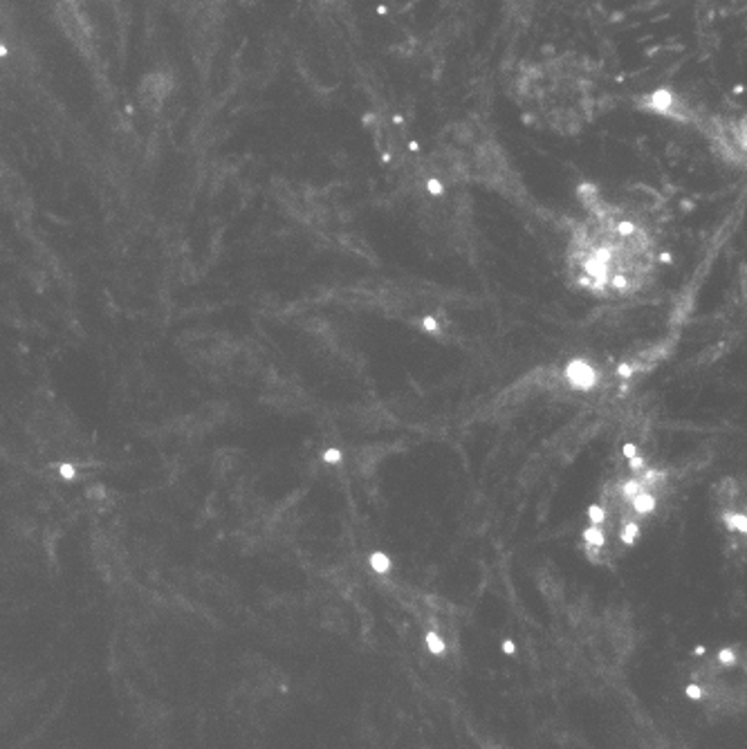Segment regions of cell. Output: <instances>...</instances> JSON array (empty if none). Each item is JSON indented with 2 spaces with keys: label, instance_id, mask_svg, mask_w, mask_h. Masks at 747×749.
<instances>
[{
  "label": "cell",
  "instance_id": "obj_14",
  "mask_svg": "<svg viewBox=\"0 0 747 749\" xmlns=\"http://www.w3.org/2000/svg\"><path fill=\"white\" fill-rule=\"evenodd\" d=\"M429 191L434 193V195H440V193H442V187H440V182H438L436 178L429 180Z\"/></svg>",
  "mask_w": 747,
  "mask_h": 749
},
{
  "label": "cell",
  "instance_id": "obj_13",
  "mask_svg": "<svg viewBox=\"0 0 747 749\" xmlns=\"http://www.w3.org/2000/svg\"><path fill=\"white\" fill-rule=\"evenodd\" d=\"M422 327L427 332H438V319L436 317H424L422 319Z\"/></svg>",
  "mask_w": 747,
  "mask_h": 749
},
{
  "label": "cell",
  "instance_id": "obj_8",
  "mask_svg": "<svg viewBox=\"0 0 747 749\" xmlns=\"http://www.w3.org/2000/svg\"><path fill=\"white\" fill-rule=\"evenodd\" d=\"M736 662H739V655H736V651H734L731 646H727V649H720V651H718V664H723V666H734Z\"/></svg>",
  "mask_w": 747,
  "mask_h": 749
},
{
  "label": "cell",
  "instance_id": "obj_10",
  "mask_svg": "<svg viewBox=\"0 0 747 749\" xmlns=\"http://www.w3.org/2000/svg\"><path fill=\"white\" fill-rule=\"evenodd\" d=\"M685 695H687L689 700H702V698H705V689H702L700 685H696V682H693V685H687Z\"/></svg>",
  "mask_w": 747,
  "mask_h": 749
},
{
  "label": "cell",
  "instance_id": "obj_6",
  "mask_svg": "<svg viewBox=\"0 0 747 749\" xmlns=\"http://www.w3.org/2000/svg\"><path fill=\"white\" fill-rule=\"evenodd\" d=\"M427 649L434 653V655H442L444 651H447V646H444V641L438 633H434V630H429L427 633Z\"/></svg>",
  "mask_w": 747,
  "mask_h": 749
},
{
  "label": "cell",
  "instance_id": "obj_7",
  "mask_svg": "<svg viewBox=\"0 0 747 749\" xmlns=\"http://www.w3.org/2000/svg\"><path fill=\"white\" fill-rule=\"evenodd\" d=\"M57 474L65 482H72V480H76V465L74 463H59L57 465Z\"/></svg>",
  "mask_w": 747,
  "mask_h": 749
},
{
  "label": "cell",
  "instance_id": "obj_1",
  "mask_svg": "<svg viewBox=\"0 0 747 749\" xmlns=\"http://www.w3.org/2000/svg\"><path fill=\"white\" fill-rule=\"evenodd\" d=\"M563 375H566V379L570 382V386L577 388V390H591V388H595L597 379H599L595 368L588 364L586 359H581V357L572 359V361L566 366V373H563Z\"/></svg>",
  "mask_w": 747,
  "mask_h": 749
},
{
  "label": "cell",
  "instance_id": "obj_16",
  "mask_svg": "<svg viewBox=\"0 0 747 749\" xmlns=\"http://www.w3.org/2000/svg\"><path fill=\"white\" fill-rule=\"evenodd\" d=\"M503 651H505L507 655H512V653L516 651V649H514V641H509V639H505V641H503Z\"/></svg>",
  "mask_w": 747,
  "mask_h": 749
},
{
  "label": "cell",
  "instance_id": "obj_4",
  "mask_svg": "<svg viewBox=\"0 0 747 749\" xmlns=\"http://www.w3.org/2000/svg\"><path fill=\"white\" fill-rule=\"evenodd\" d=\"M371 568L379 574H386L390 570V559L384 555V552H373L371 555Z\"/></svg>",
  "mask_w": 747,
  "mask_h": 749
},
{
  "label": "cell",
  "instance_id": "obj_2",
  "mask_svg": "<svg viewBox=\"0 0 747 749\" xmlns=\"http://www.w3.org/2000/svg\"><path fill=\"white\" fill-rule=\"evenodd\" d=\"M628 509L633 511V518H642V516H649L655 511V505H658V496H655L651 489H642L639 494H635L631 501L626 503Z\"/></svg>",
  "mask_w": 747,
  "mask_h": 749
},
{
  "label": "cell",
  "instance_id": "obj_3",
  "mask_svg": "<svg viewBox=\"0 0 747 749\" xmlns=\"http://www.w3.org/2000/svg\"><path fill=\"white\" fill-rule=\"evenodd\" d=\"M584 545H593V547H604L606 545V532L601 525H591V528L584 530Z\"/></svg>",
  "mask_w": 747,
  "mask_h": 749
},
{
  "label": "cell",
  "instance_id": "obj_15",
  "mask_svg": "<svg viewBox=\"0 0 747 749\" xmlns=\"http://www.w3.org/2000/svg\"><path fill=\"white\" fill-rule=\"evenodd\" d=\"M624 455H626V458H633V455H637V446H635L633 442L624 444Z\"/></svg>",
  "mask_w": 747,
  "mask_h": 749
},
{
  "label": "cell",
  "instance_id": "obj_5",
  "mask_svg": "<svg viewBox=\"0 0 747 749\" xmlns=\"http://www.w3.org/2000/svg\"><path fill=\"white\" fill-rule=\"evenodd\" d=\"M606 516H608V511L601 503H595V505L588 507V518H591V525H601V528H604Z\"/></svg>",
  "mask_w": 747,
  "mask_h": 749
},
{
  "label": "cell",
  "instance_id": "obj_18",
  "mask_svg": "<svg viewBox=\"0 0 747 749\" xmlns=\"http://www.w3.org/2000/svg\"><path fill=\"white\" fill-rule=\"evenodd\" d=\"M696 655H705V646H698V649H696Z\"/></svg>",
  "mask_w": 747,
  "mask_h": 749
},
{
  "label": "cell",
  "instance_id": "obj_11",
  "mask_svg": "<svg viewBox=\"0 0 747 749\" xmlns=\"http://www.w3.org/2000/svg\"><path fill=\"white\" fill-rule=\"evenodd\" d=\"M628 469H631L633 474H639V471H644V469H647V460L642 458V455H633V458H628Z\"/></svg>",
  "mask_w": 747,
  "mask_h": 749
},
{
  "label": "cell",
  "instance_id": "obj_12",
  "mask_svg": "<svg viewBox=\"0 0 747 749\" xmlns=\"http://www.w3.org/2000/svg\"><path fill=\"white\" fill-rule=\"evenodd\" d=\"M323 460H325L328 465H337L339 460H342V451H339V449H328V451L323 453Z\"/></svg>",
  "mask_w": 747,
  "mask_h": 749
},
{
  "label": "cell",
  "instance_id": "obj_9",
  "mask_svg": "<svg viewBox=\"0 0 747 749\" xmlns=\"http://www.w3.org/2000/svg\"><path fill=\"white\" fill-rule=\"evenodd\" d=\"M633 373H635V366L631 361H622V364H618V368H615V375L622 379H631Z\"/></svg>",
  "mask_w": 747,
  "mask_h": 749
},
{
  "label": "cell",
  "instance_id": "obj_17",
  "mask_svg": "<svg viewBox=\"0 0 747 749\" xmlns=\"http://www.w3.org/2000/svg\"><path fill=\"white\" fill-rule=\"evenodd\" d=\"M660 260H662V262H671V254H662Z\"/></svg>",
  "mask_w": 747,
  "mask_h": 749
}]
</instances>
